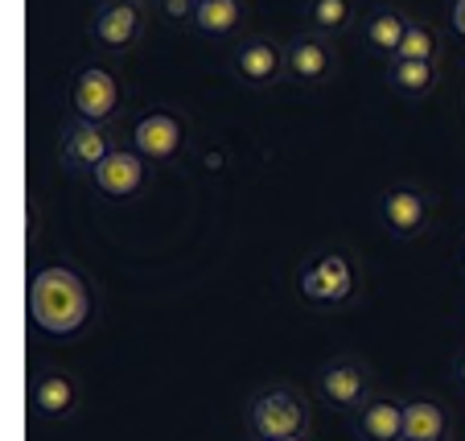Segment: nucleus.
Listing matches in <instances>:
<instances>
[{"mask_svg": "<svg viewBox=\"0 0 465 441\" xmlns=\"http://www.w3.org/2000/svg\"><path fill=\"white\" fill-rule=\"evenodd\" d=\"M351 421L362 441H404V400L375 392L359 413H351Z\"/></svg>", "mask_w": 465, "mask_h": 441, "instance_id": "obj_14", "label": "nucleus"}, {"mask_svg": "<svg viewBox=\"0 0 465 441\" xmlns=\"http://www.w3.org/2000/svg\"><path fill=\"white\" fill-rule=\"evenodd\" d=\"M395 58H412V62H440V37L432 34L424 21L412 17V25H408L404 34V45H400V54Z\"/></svg>", "mask_w": 465, "mask_h": 441, "instance_id": "obj_20", "label": "nucleus"}, {"mask_svg": "<svg viewBox=\"0 0 465 441\" xmlns=\"http://www.w3.org/2000/svg\"><path fill=\"white\" fill-rule=\"evenodd\" d=\"M297 293L313 306H346L354 293V265L346 252H325L297 273Z\"/></svg>", "mask_w": 465, "mask_h": 441, "instance_id": "obj_8", "label": "nucleus"}, {"mask_svg": "<svg viewBox=\"0 0 465 441\" xmlns=\"http://www.w3.org/2000/svg\"><path fill=\"white\" fill-rule=\"evenodd\" d=\"M91 185H95L104 198H112V203L136 198L144 185H149V161H144L136 149H120V145H115V149L95 165Z\"/></svg>", "mask_w": 465, "mask_h": 441, "instance_id": "obj_11", "label": "nucleus"}, {"mask_svg": "<svg viewBox=\"0 0 465 441\" xmlns=\"http://www.w3.org/2000/svg\"><path fill=\"white\" fill-rule=\"evenodd\" d=\"M379 219H383V227L391 231V236L412 239L429 227L432 203L420 185H391V190L379 198Z\"/></svg>", "mask_w": 465, "mask_h": 441, "instance_id": "obj_12", "label": "nucleus"}, {"mask_svg": "<svg viewBox=\"0 0 465 441\" xmlns=\"http://www.w3.org/2000/svg\"><path fill=\"white\" fill-rule=\"evenodd\" d=\"M29 408L42 421H66V416H74V408H79V384H74V376H66L58 367L34 376V384H29Z\"/></svg>", "mask_w": 465, "mask_h": 441, "instance_id": "obj_13", "label": "nucleus"}, {"mask_svg": "<svg viewBox=\"0 0 465 441\" xmlns=\"http://www.w3.org/2000/svg\"><path fill=\"white\" fill-rule=\"evenodd\" d=\"M284 71L297 87H322L338 75V42L313 29H301L284 42Z\"/></svg>", "mask_w": 465, "mask_h": 441, "instance_id": "obj_6", "label": "nucleus"}, {"mask_svg": "<svg viewBox=\"0 0 465 441\" xmlns=\"http://www.w3.org/2000/svg\"><path fill=\"white\" fill-rule=\"evenodd\" d=\"M247 21V0H198L193 29L203 37H231Z\"/></svg>", "mask_w": 465, "mask_h": 441, "instance_id": "obj_18", "label": "nucleus"}, {"mask_svg": "<svg viewBox=\"0 0 465 441\" xmlns=\"http://www.w3.org/2000/svg\"><path fill=\"white\" fill-rule=\"evenodd\" d=\"M449 25H453L457 37H465V0H453V5H449Z\"/></svg>", "mask_w": 465, "mask_h": 441, "instance_id": "obj_22", "label": "nucleus"}, {"mask_svg": "<svg viewBox=\"0 0 465 441\" xmlns=\"http://www.w3.org/2000/svg\"><path fill=\"white\" fill-rule=\"evenodd\" d=\"M453 376H457V388L465 392V346L457 351V359H453Z\"/></svg>", "mask_w": 465, "mask_h": 441, "instance_id": "obj_23", "label": "nucleus"}, {"mask_svg": "<svg viewBox=\"0 0 465 441\" xmlns=\"http://www.w3.org/2000/svg\"><path fill=\"white\" fill-rule=\"evenodd\" d=\"M132 149L141 153L149 165L177 161L185 149V120L169 107H149L141 120L132 124Z\"/></svg>", "mask_w": 465, "mask_h": 441, "instance_id": "obj_9", "label": "nucleus"}, {"mask_svg": "<svg viewBox=\"0 0 465 441\" xmlns=\"http://www.w3.org/2000/svg\"><path fill=\"white\" fill-rule=\"evenodd\" d=\"M66 104H71L74 120L87 124H112L115 112H120V79H115L107 66H83L74 71L71 91H66Z\"/></svg>", "mask_w": 465, "mask_h": 441, "instance_id": "obj_7", "label": "nucleus"}, {"mask_svg": "<svg viewBox=\"0 0 465 441\" xmlns=\"http://www.w3.org/2000/svg\"><path fill=\"white\" fill-rule=\"evenodd\" d=\"M115 149V136L107 124H87L66 115L58 128V141H54V157L66 174H95V165Z\"/></svg>", "mask_w": 465, "mask_h": 441, "instance_id": "obj_5", "label": "nucleus"}, {"mask_svg": "<svg viewBox=\"0 0 465 441\" xmlns=\"http://www.w3.org/2000/svg\"><path fill=\"white\" fill-rule=\"evenodd\" d=\"M453 416L437 400H404V441H449Z\"/></svg>", "mask_w": 465, "mask_h": 441, "instance_id": "obj_16", "label": "nucleus"}, {"mask_svg": "<svg viewBox=\"0 0 465 441\" xmlns=\"http://www.w3.org/2000/svg\"><path fill=\"white\" fill-rule=\"evenodd\" d=\"M359 21V5L354 0H305V29L325 37H338L354 29Z\"/></svg>", "mask_w": 465, "mask_h": 441, "instance_id": "obj_19", "label": "nucleus"}, {"mask_svg": "<svg viewBox=\"0 0 465 441\" xmlns=\"http://www.w3.org/2000/svg\"><path fill=\"white\" fill-rule=\"evenodd\" d=\"M247 433L255 441H281L309 433V405L289 384H268L247 400Z\"/></svg>", "mask_w": 465, "mask_h": 441, "instance_id": "obj_2", "label": "nucleus"}, {"mask_svg": "<svg viewBox=\"0 0 465 441\" xmlns=\"http://www.w3.org/2000/svg\"><path fill=\"white\" fill-rule=\"evenodd\" d=\"M29 322L45 335H74L91 318V285L66 265H45L34 273L25 293Z\"/></svg>", "mask_w": 465, "mask_h": 441, "instance_id": "obj_1", "label": "nucleus"}, {"mask_svg": "<svg viewBox=\"0 0 465 441\" xmlns=\"http://www.w3.org/2000/svg\"><path fill=\"white\" fill-rule=\"evenodd\" d=\"M461 268H465V239H461Z\"/></svg>", "mask_w": 465, "mask_h": 441, "instance_id": "obj_25", "label": "nucleus"}, {"mask_svg": "<svg viewBox=\"0 0 465 441\" xmlns=\"http://www.w3.org/2000/svg\"><path fill=\"white\" fill-rule=\"evenodd\" d=\"M136 5H157V0H136Z\"/></svg>", "mask_w": 465, "mask_h": 441, "instance_id": "obj_26", "label": "nucleus"}, {"mask_svg": "<svg viewBox=\"0 0 465 441\" xmlns=\"http://www.w3.org/2000/svg\"><path fill=\"white\" fill-rule=\"evenodd\" d=\"M383 79L395 95L424 99L440 79V62H412V58H391L383 66Z\"/></svg>", "mask_w": 465, "mask_h": 441, "instance_id": "obj_17", "label": "nucleus"}, {"mask_svg": "<svg viewBox=\"0 0 465 441\" xmlns=\"http://www.w3.org/2000/svg\"><path fill=\"white\" fill-rule=\"evenodd\" d=\"M231 75L252 91H268L276 83H284L289 79V71H284V42L260 37V34L239 42L235 54H231Z\"/></svg>", "mask_w": 465, "mask_h": 441, "instance_id": "obj_10", "label": "nucleus"}, {"mask_svg": "<svg viewBox=\"0 0 465 441\" xmlns=\"http://www.w3.org/2000/svg\"><path fill=\"white\" fill-rule=\"evenodd\" d=\"M91 42L107 54H128L149 29V5L136 0H99L87 21Z\"/></svg>", "mask_w": 465, "mask_h": 441, "instance_id": "obj_3", "label": "nucleus"}, {"mask_svg": "<svg viewBox=\"0 0 465 441\" xmlns=\"http://www.w3.org/2000/svg\"><path fill=\"white\" fill-rule=\"evenodd\" d=\"M281 441H309V433H297V437H281Z\"/></svg>", "mask_w": 465, "mask_h": 441, "instance_id": "obj_24", "label": "nucleus"}, {"mask_svg": "<svg viewBox=\"0 0 465 441\" xmlns=\"http://www.w3.org/2000/svg\"><path fill=\"white\" fill-rule=\"evenodd\" d=\"M313 388H317V396H322L330 408H338V413H359V408L375 396V392H371L367 363H359L354 355H334V359H325L313 376Z\"/></svg>", "mask_w": 465, "mask_h": 441, "instance_id": "obj_4", "label": "nucleus"}, {"mask_svg": "<svg viewBox=\"0 0 465 441\" xmlns=\"http://www.w3.org/2000/svg\"><path fill=\"white\" fill-rule=\"evenodd\" d=\"M157 13L173 25H193V13H198V0H157Z\"/></svg>", "mask_w": 465, "mask_h": 441, "instance_id": "obj_21", "label": "nucleus"}, {"mask_svg": "<svg viewBox=\"0 0 465 441\" xmlns=\"http://www.w3.org/2000/svg\"><path fill=\"white\" fill-rule=\"evenodd\" d=\"M408 25H412V13L395 9V5H375V9L367 13V21H362V37H367V45L379 58L391 62L395 54H400V45H404Z\"/></svg>", "mask_w": 465, "mask_h": 441, "instance_id": "obj_15", "label": "nucleus"}]
</instances>
